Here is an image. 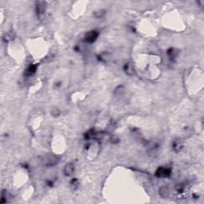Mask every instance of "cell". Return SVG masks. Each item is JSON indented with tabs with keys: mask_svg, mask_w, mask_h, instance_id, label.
Listing matches in <instances>:
<instances>
[{
	"mask_svg": "<svg viewBox=\"0 0 204 204\" xmlns=\"http://www.w3.org/2000/svg\"><path fill=\"white\" fill-rule=\"evenodd\" d=\"M58 162V159L57 156L53 155H46L43 159V163L47 167H53V166L57 164Z\"/></svg>",
	"mask_w": 204,
	"mask_h": 204,
	"instance_id": "6da1fadb",
	"label": "cell"
},
{
	"mask_svg": "<svg viewBox=\"0 0 204 204\" xmlns=\"http://www.w3.org/2000/svg\"><path fill=\"white\" fill-rule=\"evenodd\" d=\"M171 175V169L164 167L159 168L155 171V175L159 178H166L168 177Z\"/></svg>",
	"mask_w": 204,
	"mask_h": 204,
	"instance_id": "7a4b0ae2",
	"label": "cell"
},
{
	"mask_svg": "<svg viewBox=\"0 0 204 204\" xmlns=\"http://www.w3.org/2000/svg\"><path fill=\"white\" fill-rule=\"evenodd\" d=\"M98 32L97 30H92V31H89L88 33L86 34V36H85V41L86 42L88 43H92L95 42L97 37H98Z\"/></svg>",
	"mask_w": 204,
	"mask_h": 204,
	"instance_id": "3957f363",
	"label": "cell"
},
{
	"mask_svg": "<svg viewBox=\"0 0 204 204\" xmlns=\"http://www.w3.org/2000/svg\"><path fill=\"white\" fill-rule=\"evenodd\" d=\"M46 4L45 2L42 1H38L36 3V12L38 16H42L44 14L46 11Z\"/></svg>",
	"mask_w": 204,
	"mask_h": 204,
	"instance_id": "277c9868",
	"label": "cell"
},
{
	"mask_svg": "<svg viewBox=\"0 0 204 204\" xmlns=\"http://www.w3.org/2000/svg\"><path fill=\"white\" fill-rule=\"evenodd\" d=\"M74 165L72 163H69L66 165V167L64 168V174L66 175V176H70L73 174L74 172Z\"/></svg>",
	"mask_w": 204,
	"mask_h": 204,
	"instance_id": "5b68a950",
	"label": "cell"
},
{
	"mask_svg": "<svg viewBox=\"0 0 204 204\" xmlns=\"http://www.w3.org/2000/svg\"><path fill=\"white\" fill-rule=\"evenodd\" d=\"M183 147V142H182L181 140H176L173 142V144H172V148L175 152H178L181 150L182 148Z\"/></svg>",
	"mask_w": 204,
	"mask_h": 204,
	"instance_id": "8992f818",
	"label": "cell"
},
{
	"mask_svg": "<svg viewBox=\"0 0 204 204\" xmlns=\"http://www.w3.org/2000/svg\"><path fill=\"white\" fill-rule=\"evenodd\" d=\"M124 70L125 72L128 74V75H132L134 73V67L131 62L126 63L124 66Z\"/></svg>",
	"mask_w": 204,
	"mask_h": 204,
	"instance_id": "52a82bcc",
	"label": "cell"
},
{
	"mask_svg": "<svg viewBox=\"0 0 204 204\" xmlns=\"http://www.w3.org/2000/svg\"><path fill=\"white\" fill-rule=\"evenodd\" d=\"M69 186H70L71 190L76 191V190L78 188V186H79V182L77 180V179H76V178L72 179L70 180V182H69Z\"/></svg>",
	"mask_w": 204,
	"mask_h": 204,
	"instance_id": "ba28073f",
	"label": "cell"
},
{
	"mask_svg": "<svg viewBox=\"0 0 204 204\" xmlns=\"http://www.w3.org/2000/svg\"><path fill=\"white\" fill-rule=\"evenodd\" d=\"M160 194L161 195L162 197L168 198L170 194V191L168 189V187H161L160 189Z\"/></svg>",
	"mask_w": 204,
	"mask_h": 204,
	"instance_id": "9c48e42d",
	"label": "cell"
},
{
	"mask_svg": "<svg viewBox=\"0 0 204 204\" xmlns=\"http://www.w3.org/2000/svg\"><path fill=\"white\" fill-rule=\"evenodd\" d=\"M37 70V66L36 65H31L25 71V73L27 74V76H30L33 75L34 73L36 72Z\"/></svg>",
	"mask_w": 204,
	"mask_h": 204,
	"instance_id": "30bf717a",
	"label": "cell"
},
{
	"mask_svg": "<svg viewBox=\"0 0 204 204\" xmlns=\"http://www.w3.org/2000/svg\"><path fill=\"white\" fill-rule=\"evenodd\" d=\"M105 14V11L104 10H99V11H97V12H95V16L97 17V18H101L103 15Z\"/></svg>",
	"mask_w": 204,
	"mask_h": 204,
	"instance_id": "8fae6325",
	"label": "cell"
},
{
	"mask_svg": "<svg viewBox=\"0 0 204 204\" xmlns=\"http://www.w3.org/2000/svg\"><path fill=\"white\" fill-rule=\"evenodd\" d=\"M51 114H52L53 116H58L60 114L59 110H58V109H54L53 110V111L51 112Z\"/></svg>",
	"mask_w": 204,
	"mask_h": 204,
	"instance_id": "7c38bea8",
	"label": "cell"
}]
</instances>
